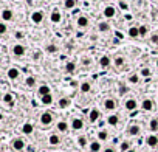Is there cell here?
<instances>
[{
  "label": "cell",
  "mask_w": 158,
  "mask_h": 152,
  "mask_svg": "<svg viewBox=\"0 0 158 152\" xmlns=\"http://www.w3.org/2000/svg\"><path fill=\"white\" fill-rule=\"evenodd\" d=\"M53 123V113L51 112H43L40 115V124L42 126H50Z\"/></svg>",
  "instance_id": "obj_1"
},
{
  "label": "cell",
  "mask_w": 158,
  "mask_h": 152,
  "mask_svg": "<svg viewBox=\"0 0 158 152\" xmlns=\"http://www.w3.org/2000/svg\"><path fill=\"white\" fill-rule=\"evenodd\" d=\"M13 55L17 56V58H22L25 55V47L22 45V43H16V45L13 47Z\"/></svg>",
  "instance_id": "obj_2"
},
{
  "label": "cell",
  "mask_w": 158,
  "mask_h": 152,
  "mask_svg": "<svg viewBox=\"0 0 158 152\" xmlns=\"http://www.w3.org/2000/svg\"><path fill=\"white\" fill-rule=\"evenodd\" d=\"M25 148V141L22 138H14L13 140V149L14 151H23Z\"/></svg>",
  "instance_id": "obj_3"
},
{
  "label": "cell",
  "mask_w": 158,
  "mask_h": 152,
  "mask_svg": "<svg viewBox=\"0 0 158 152\" xmlns=\"http://www.w3.org/2000/svg\"><path fill=\"white\" fill-rule=\"evenodd\" d=\"M31 20H33V23L39 25V23L43 20V13H40V11H34V13L31 14Z\"/></svg>",
  "instance_id": "obj_4"
},
{
  "label": "cell",
  "mask_w": 158,
  "mask_h": 152,
  "mask_svg": "<svg viewBox=\"0 0 158 152\" xmlns=\"http://www.w3.org/2000/svg\"><path fill=\"white\" fill-rule=\"evenodd\" d=\"M71 127L73 130H81L84 127V121L81 118H71Z\"/></svg>",
  "instance_id": "obj_5"
},
{
  "label": "cell",
  "mask_w": 158,
  "mask_h": 152,
  "mask_svg": "<svg viewBox=\"0 0 158 152\" xmlns=\"http://www.w3.org/2000/svg\"><path fill=\"white\" fill-rule=\"evenodd\" d=\"M8 78L9 79H13V81H14V79H17L19 76H20V71H19V68H16V67H11V68H8Z\"/></svg>",
  "instance_id": "obj_6"
},
{
  "label": "cell",
  "mask_w": 158,
  "mask_h": 152,
  "mask_svg": "<svg viewBox=\"0 0 158 152\" xmlns=\"http://www.w3.org/2000/svg\"><path fill=\"white\" fill-rule=\"evenodd\" d=\"M146 143H147L149 148H157L158 146V137L157 135H149L146 138Z\"/></svg>",
  "instance_id": "obj_7"
},
{
  "label": "cell",
  "mask_w": 158,
  "mask_h": 152,
  "mask_svg": "<svg viewBox=\"0 0 158 152\" xmlns=\"http://www.w3.org/2000/svg\"><path fill=\"white\" fill-rule=\"evenodd\" d=\"M99 117H101V113H99L98 109H91V110H90V115H88L90 123H96V121L99 120Z\"/></svg>",
  "instance_id": "obj_8"
},
{
  "label": "cell",
  "mask_w": 158,
  "mask_h": 152,
  "mask_svg": "<svg viewBox=\"0 0 158 152\" xmlns=\"http://www.w3.org/2000/svg\"><path fill=\"white\" fill-rule=\"evenodd\" d=\"M115 14H116L115 6H112V5L106 6V10H104V16L107 17V19H112V17H115Z\"/></svg>",
  "instance_id": "obj_9"
},
{
  "label": "cell",
  "mask_w": 158,
  "mask_h": 152,
  "mask_svg": "<svg viewBox=\"0 0 158 152\" xmlns=\"http://www.w3.org/2000/svg\"><path fill=\"white\" fill-rule=\"evenodd\" d=\"M13 17H14V13L11 11V10H3L2 11V19H3V22H9V20H13Z\"/></svg>",
  "instance_id": "obj_10"
},
{
  "label": "cell",
  "mask_w": 158,
  "mask_h": 152,
  "mask_svg": "<svg viewBox=\"0 0 158 152\" xmlns=\"http://www.w3.org/2000/svg\"><path fill=\"white\" fill-rule=\"evenodd\" d=\"M124 106H126V109H127L129 112H132V110H136L138 103H136V100H127Z\"/></svg>",
  "instance_id": "obj_11"
},
{
  "label": "cell",
  "mask_w": 158,
  "mask_h": 152,
  "mask_svg": "<svg viewBox=\"0 0 158 152\" xmlns=\"http://www.w3.org/2000/svg\"><path fill=\"white\" fill-rule=\"evenodd\" d=\"M129 135H139V132H141V129H139V126H138V124H130V126H129Z\"/></svg>",
  "instance_id": "obj_12"
},
{
  "label": "cell",
  "mask_w": 158,
  "mask_h": 152,
  "mask_svg": "<svg viewBox=\"0 0 158 152\" xmlns=\"http://www.w3.org/2000/svg\"><path fill=\"white\" fill-rule=\"evenodd\" d=\"M88 149H90V152H99V151H101V143H99V140L91 141L90 145H88Z\"/></svg>",
  "instance_id": "obj_13"
},
{
  "label": "cell",
  "mask_w": 158,
  "mask_h": 152,
  "mask_svg": "<svg viewBox=\"0 0 158 152\" xmlns=\"http://www.w3.org/2000/svg\"><path fill=\"white\" fill-rule=\"evenodd\" d=\"M141 107H143V110H146V112L154 110V103H152V100H144L143 104H141Z\"/></svg>",
  "instance_id": "obj_14"
},
{
  "label": "cell",
  "mask_w": 158,
  "mask_h": 152,
  "mask_svg": "<svg viewBox=\"0 0 158 152\" xmlns=\"http://www.w3.org/2000/svg\"><path fill=\"white\" fill-rule=\"evenodd\" d=\"M104 107H106V110H115L116 109V103H115V100H106L104 101Z\"/></svg>",
  "instance_id": "obj_15"
},
{
  "label": "cell",
  "mask_w": 158,
  "mask_h": 152,
  "mask_svg": "<svg viewBox=\"0 0 158 152\" xmlns=\"http://www.w3.org/2000/svg\"><path fill=\"white\" fill-rule=\"evenodd\" d=\"M33 130H34V127H33V124H30V123H25L22 126V132L25 133V135H31Z\"/></svg>",
  "instance_id": "obj_16"
},
{
  "label": "cell",
  "mask_w": 158,
  "mask_h": 152,
  "mask_svg": "<svg viewBox=\"0 0 158 152\" xmlns=\"http://www.w3.org/2000/svg\"><path fill=\"white\" fill-rule=\"evenodd\" d=\"M48 143L51 146H58V145H61V138H59V135H56V133H53V135H50V138H48Z\"/></svg>",
  "instance_id": "obj_17"
},
{
  "label": "cell",
  "mask_w": 158,
  "mask_h": 152,
  "mask_svg": "<svg viewBox=\"0 0 158 152\" xmlns=\"http://www.w3.org/2000/svg\"><path fill=\"white\" fill-rule=\"evenodd\" d=\"M37 93H39L40 98H42V96H45V95H50L51 92H50V87H48V85H40L39 88H37Z\"/></svg>",
  "instance_id": "obj_18"
},
{
  "label": "cell",
  "mask_w": 158,
  "mask_h": 152,
  "mask_svg": "<svg viewBox=\"0 0 158 152\" xmlns=\"http://www.w3.org/2000/svg\"><path fill=\"white\" fill-rule=\"evenodd\" d=\"M78 26H81V28H85V26H88V19H87L85 16L78 17Z\"/></svg>",
  "instance_id": "obj_19"
},
{
  "label": "cell",
  "mask_w": 158,
  "mask_h": 152,
  "mask_svg": "<svg viewBox=\"0 0 158 152\" xmlns=\"http://www.w3.org/2000/svg\"><path fill=\"white\" fill-rule=\"evenodd\" d=\"M3 103L13 106V104H14V96H13L11 93H5V95H3Z\"/></svg>",
  "instance_id": "obj_20"
},
{
  "label": "cell",
  "mask_w": 158,
  "mask_h": 152,
  "mask_svg": "<svg viewBox=\"0 0 158 152\" xmlns=\"http://www.w3.org/2000/svg\"><path fill=\"white\" fill-rule=\"evenodd\" d=\"M118 121H119L118 115H110V117L107 118V123L110 124V126H116V124H118Z\"/></svg>",
  "instance_id": "obj_21"
},
{
  "label": "cell",
  "mask_w": 158,
  "mask_h": 152,
  "mask_svg": "<svg viewBox=\"0 0 158 152\" xmlns=\"http://www.w3.org/2000/svg\"><path fill=\"white\" fill-rule=\"evenodd\" d=\"M61 19H62V17H61V13H59V11H53V14H51V22H53V23H59Z\"/></svg>",
  "instance_id": "obj_22"
},
{
  "label": "cell",
  "mask_w": 158,
  "mask_h": 152,
  "mask_svg": "<svg viewBox=\"0 0 158 152\" xmlns=\"http://www.w3.org/2000/svg\"><path fill=\"white\" fill-rule=\"evenodd\" d=\"M40 101H42V104H45V106H50V104L53 103V96H51V93H50V95L42 96V98H40Z\"/></svg>",
  "instance_id": "obj_23"
},
{
  "label": "cell",
  "mask_w": 158,
  "mask_h": 152,
  "mask_svg": "<svg viewBox=\"0 0 158 152\" xmlns=\"http://www.w3.org/2000/svg\"><path fill=\"white\" fill-rule=\"evenodd\" d=\"M99 65H101V67H109V65H110V58H109V56H101Z\"/></svg>",
  "instance_id": "obj_24"
},
{
  "label": "cell",
  "mask_w": 158,
  "mask_h": 152,
  "mask_svg": "<svg viewBox=\"0 0 158 152\" xmlns=\"http://www.w3.org/2000/svg\"><path fill=\"white\" fill-rule=\"evenodd\" d=\"M56 127H58V130H59V132H67V130H68V124L65 123V121H59Z\"/></svg>",
  "instance_id": "obj_25"
},
{
  "label": "cell",
  "mask_w": 158,
  "mask_h": 152,
  "mask_svg": "<svg viewBox=\"0 0 158 152\" xmlns=\"http://www.w3.org/2000/svg\"><path fill=\"white\" fill-rule=\"evenodd\" d=\"M68 106H70V100H68V98H61V100H59V107H61V109H67Z\"/></svg>",
  "instance_id": "obj_26"
},
{
  "label": "cell",
  "mask_w": 158,
  "mask_h": 152,
  "mask_svg": "<svg viewBox=\"0 0 158 152\" xmlns=\"http://www.w3.org/2000/svg\"><path fill=\"white\" fill-rule=\"evenodd\" d=\"M90 88H91V85H90V82H87V81H84V82L81 84V92H82V93H88Z\"/></svg>",
  "instance_id": "obj_27"
},
{
  "label": "cell",
  "mask_w": 158,
  "mask_h": 152,
  "mask_svg": "<svg viewBox=\"0 0 158 152\" xmlns=\"http://www.w3.org/2000/svg\"><path fill=\"white\" fill-rule=\"evenodd\" d=\"M149 127H151L152 132H157V130H158V120H157V118H152L151 123H149Z\"/></svg>",
  "instance_id": "obj_28"
},
{
  "label": "cell",
  "mask_w": 158,
  "mask_h": 152,
  "mask_svg": "<svg viewBox=\"0 0 158 152\" xmlns=\"http://www.w3.org/2000/svg\"><path fill=\"white\" fill-rule=\"evenodd\" d=\"M98 28H99V31H102V33H107V31H110V25L106 23V22H101V23L98 25Z\"/></svg>",
  "instance_id": "obj_29"
},
{
  "label": "cell",
  "mask_w": 158,
  "mask_h": 152,
  "mask_svg": "<svg viewBox=\"0 0 158 152\" xmlns=\"http://www.w3.org/2000/svg\"><path fill=\"white\" fill-rule=\"evenodd\" d=\"M78 145H79L81 148H85V145H87V137H85V135L78 137Z\"/></svg>",
  "instance_id": "obj_30"
},
{
  "label": "cell",
  "mask_w": 158,
  "mask_h": 152,
  "mask_svg": "<svg viewBox=\"0 0 158 152\" xmlns=\"http://www.w3.org/2000/svg\"><path fill=\"white\" fill-rule=\"evenodd\" d=\"M129 36H130V37H138V36H139V30L135 28V26H132V28L129 30Z\"/></svg>",
  "instance_id": "obj_31"
},
{
  "label": "cell",
  "mask_w": 158,
  "mask_h": 152,
  "mask_svg": "<svg viewBox=\"0 0 158 152\" xmlns=\"http://www.w3.org/2000/svg\"><path fill=\"white\" fill-rule=\"evenodd\" d=\"M119 149H121V152H127L129 149H130V143L129 141H123L119 145Z\"/></svg>",
  "instance_id": "obj_32"
},
{
  "label": "cell",
  "mask_w": 158,
  "mask_h": 152,
  "mask_svg": "<svg viewBox=\"0 0 158 152\" xmlns=\"http://www.w3.org/2000/svg\"><path fill=\"white\" fill-rule=\"evenodd\" d=\"M25 84H26L28 87H34V85H36V79H34L33 76H28V78L25 79Z\"/></svg>",
  "instance_id": "obj_33"
},
{
  "label": "cell",
  "mask_w": 158,
  "mask_h": 152,
  "mask_svg": "<svg viewBox=\"0 0 158 152\" xmlns=\"http://www.w3.org/2000/svg\"><path fill=\"white\" fill-rule=\"evenodd\" d=\"M107 137H109V133H107L106 130H101V132H98V140H99V141H104V140H107Z\"/></svg>",
  "instance_id": "obj_34"
},
{
  "label": "cell",
  "mask_w": 158,
  "mask_h": 152,
  "mask_svg": "<svg viewBox=\"0 0 158 152\" xmlns=\"http://www.w3.org/2000/svg\"><path fill=\"white\" fill-rule=\"evenodd\" d=\"M138 81H139V76H138V75L133 73V75L129 76V82H130V84H138Z\"/></svg>",
  "instance_id": "obj_35"
},
{
  "label": "cell",
  "mask_w": 158,
  "mask_h": 152,
  "mask_svg": "<svg viewBox=\"0 0 158 152\" xmlns=\"http://www.w3.org/2000/svg\"><path fill=\"white\" fill-rule=\"evenodd\" d=\"M65 68H67V73H73V71H74V68H76V65H74L73 62H68V64L65 65Z\"/></svg>",
  "instance_id": "obj_36"
},
{
  "label": "cell",
  "mask_w": 158,
  "mask_h": 152,
  "mask_svg": "<svg viewBox=\"0 0 158 152\" xmlns=\"http://www.w3.org/2000/svg\"><path fill=\"white\" fill-rule=\"evenodd\" d=\"M115 64H116L118 67H121V65L124 64V58H123V56H118V58L115 59Z\"/></svg>",
  "instance_id": "obj_37"
},
{
  "label": "cell",
  "mask_w": 158,
  "mask_h": 152,
  "mask_svg": "<svg viewBox=\"0 0 158 152\" xmlns=\"http://www.w3.org/2000/svg\"><path fill=\"white\" fill-rule=\"evenodd\" d=\"M65 8H68V10H70V8H73L74 6V0H65Z\"/></svg>",
  "instance_id": "obj_38"
},
{
  "label": "cell",
  "mask_w": 158,
  "mask_h": 152,
  "mask_svg": "<svg viewBox=\"0 0 158 152\" xmlns=\"http://www.w3.org/2000/svg\"><path fill=\"white\" fill-rule=\"evenodd\" d=\"M6 31H8V28H6L5 22H0V34H5Z\"/></svg>",
  "instance_id": "obj_39"
},
{
  "label": "cell",
  "mask_w": 158,
  "mask_h": 152,
  "mask_svg": "<svg viewBox=\"0 0 158 152\" xmlns=\"http://www.w3.org/2000/svg\"><path fill=\"white\" fill-rule=\"evenodd\" d=\"M139 36H146L147 34V28H146V26H139Z\"/></svg>",
  "instance_id": "obj_40"
},
{
  "label": "cell",
  "mask_w": 158,
  "mask_h": 152,
  "mask_svg": "<svg viewBox=\"0 0 158 152\" xmlns=\"http://www.w3.org/2000/svg\"><path fill=\"white\" fill-rule=\"evenodd\" d=\"M141 75L146 76V78H147V76H151V70H149V68H143V70H141Z\"/></svg>",
  "instance_id": "obj_41"
},
{
  "label": "cell",
  "mask_w": 158,
  "mask_h": 152,
  "mask_svg": "<svg viewBox=\"0 0 158 152\" xmlns=\"http://www.w3.org/2000/svg\"><path fill=\"white\" fill-rule=\"evenodd\" d=\"M56 50H58L56 45H48V47H46V51H48V53H54Z\"/></svg>",
  "instance_id": "obj_42"
},
{
  "label": "cell",
  "mask_w": 158,
  "mask_h": 152,
  "mask_svg": "<svg viewBox=\"0 0 158 152\" xmlns=\"http://www.w3.org/2000/svg\"><path fill=\"white\" fill-rule=\"evenodd\" d=\"M151 39H152V42H154V43H158V36H157V34H154Z\"/></svg>",
  "instance_id": "obj_43"
},
{
  "label": "cell",
  "mask_w": 158,
  "mask_h": 152,
  "mask_svg": "<svg viewBox=\"0 0 158 152\" xmlns=\"http://www.w3.org/2000/svg\"><path fill=\"white\" fill-rule=\"evenodd\" d=\"M119 6H121V10H127V3H124V2H121Z\"/></svg>",
  "instance_id": "obj_44"
},
{
  "label": "cell",
  "mask_w": 158,
  "mask_h": 152,
  "mask_svg": "<svg viewBox=\"0 0 158 152\" xmlns=\"http://www.w3.org/2000/svg\"><path fill=\"white\" fill-rule=\"evenodd\" d=\"M104 152H115V149L113 148H107V149H104Z\"/></svg>",
  "instance_id": "obj_45"
},
{
  "label": "cell",
  "mask_w": 158,
  "mask_h": 152,
  "mask_svg": "<svg viewBox=\"0 0 158 152\" xmlns=\"http://www.w3.org/2000/svg\"><path fill=\"white\" fill-rule=\"evenodd\" d=\"M119 92H121V95H123V93L127 92V88H126V87H121V90H119Z\"/></svg>",
  "instance_id": "obj_46"
},
{
  "label": "cell",
  "mask_w": 158,
  "mask_h": 152,
  "mask_svg": "<svg viewBox=\"0 0 158 152\" xmlns=\"http://www.w3.org/2000/svg\"><path fill=\"white\" fill-rule=\"evenodd\" d=\"M127 152H136V151H135V149H129Z\"/></svg>",
  "instance_id": "obj_47"
},
{
  "label": "cell",
  "mask_w": 158,
  "mask_h": 152,
  "mask_svg": "<svg viewBox=\"0 0 158 152\" xmlns=\"http://www.w3.org/2000/svg\"><path fill=\"white\" fill-rule=\"evenodd\" d=\"M157 67H158V59H157Z\"/></svg>",
  "instance_id": "obj_48"
},
{
  "label": "cell",
  "mask_w": 158,
  "mask_h": 152,
  "mask_svg": "<svg viewBox=\"0 0 158 152\" xmlns=\"http://www.w3.org/2000/svg\"><path fill=\"white\" fill-rule=\"evenodd\" d=\"M157 45H158V43H157Z\"/></svg>",
  "instance_id": "obj_49"
}]
</instances>
